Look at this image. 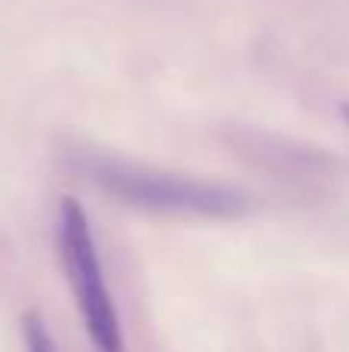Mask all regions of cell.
I'll use <instances>...</instances> for the list:
<instances>
[{"instance_id": "cell-3", "label": "cell", "mask_w": 349, "mask_h": 352, "mask_svg": "<svg viewBox=\"0 0 349 352\" xmlns=\"http://www.w3.org/2000/svg\"><path fill=\"white\" fill-rule=\"evenodd\" d=\"M19 331H22L25 352H59L56 337L49 334V328H47V318H43L37 309L22 312V318H19Z\"/></svg>"}, {"instance_id": "cell-2", "label": "cell", "mask_w": 349, "mask_h": 352, "mask_svg": "<svg viewBox=\"0 0 349 352\" xmlns=\"http://www.w3.org/2000/svg\"><path fill=\"white\" fill-rule=\"evenodd\" d=\"M56 244H59V263L65 272L68 291H71L74 306L80 312L93 352H127L121 316H117L115 294L105 278V266L99 260L90 217H87L84 204L68 198V195L59 201Z\"/></svg>"}, {"instance_id": "cell-1", "label": "cell", "mask_w": 349, "mask_h": 352, "mask_svg": "<svg viewBox=\"0 0 349 352\" xmlns=\"http://www.w3.org/2000/svg\"><path fill=\"white\" fill-rule=\"evenodd\" d=\"M65 164L87 186L102 192L121 207L177 219H214L232 223L254 210V201L238 186L148 167L102 148L74 146L65 152Z\"/></svg>"}, {"instance_id": "cell-4", "label": "cell", "mask_w": 349, "mask_h": 352, "mask_svg": "<svg viewBox=\"0 0 349 352\" xmlns=\"http://www.w3.org/2000/svg\"><path fill=\"white\" fill-rule=\"evenodd\" d=\"M340 118H344V121L349 124V102H344V105H340Z\"/></svg>"}]
</instances>
